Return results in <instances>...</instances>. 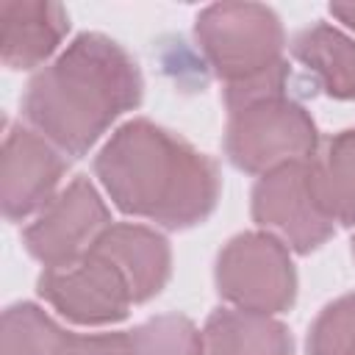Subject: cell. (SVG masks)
<instances>
[{"label":"cell","mask_w":355,"mask_h":355,"mask_svg":"<svg viewBox=\"0 0 355 355\" xmlns=\"http://www.w3.org/2000/svg\"><path fill=\"white\" fill-rule=\"evenodd\" d=\"M94 175L111 202L169 230L205 222L219 200V166L178 133L130 119L94 155Z\"/></svg>","instance_id":"cell-1"},{"label":"cell","mask_w":355,"mask_h":355,"mask_svg":"<svg viewBox=\"0 0 355 355\" xmlns=\"http://www.w3.org/2000/svg\"><path fill=\"white\" fill-rule=\"evenodd\" d=\"M141 94L144 80L133 55L103 33H80L31 78L22 114L53 147L80 158L141 103Z\"/></svg>","instance_id":"cell-2"},{"label":"cell","mask_w":355,"mask_h":355,"mask_svg":"<svg viewBox=\"0 0 355 355\" xmlns=\"http://www.w3.org/2000/svg\"><path fill=\"white\" fill-rule=\"evenodd\" d=\"M194 39L225 83V105L286 92L288 64L280 17L261 3H216L197 14Z\"/></svg>","instance_id":"cell-3"},{"label":"cell","mask_w":355,"mask_h":355,"mask_svg":"<svg viewBox=\"0 0 355 355\" xmlns=\"http://www.w3.org/2000/svg\"><path fill=\"white\" fill-rule=\"evenodd\" d=\"M319 130L305 105L286 92L227 105L225 155L247 175H266L291 161L316 158Z\"/></svg>","instance_id":"cell-4"},{"label":"cell","mask_w":355,"mask_h":355,"mask_svg":"<svg viewBox=\"0 0 355 355\" xmlns=\"http://www.w3.org/2000/svg\"><path fill=\"white\" fill-rule=\"evenodd\" d=\"M39 297L75 324H114L141 305L136 280L114 247L97 236L86 255L67 269H44L36 280Z\"/></svg>","instance_id":"cell-5"},{"label":"cell","mask_w":355,"mask_h":355,"mask_svg":"<svg viewBox=\"0 0 355 355\" xmlns=\"http://www.w3.org/2000/svg\"><path fill=\"white\" fill-rule=\"evenodd\" d=\"M216 291L225 302L252 313H283L297 300V269L288 244L263 230L233 236L216 255Z\"/></svg>","instance_id":"cell-6"},{"label":"cell","mask_w":355,"mask_h":355,"mask_svg":"<svg viewBox=\"0 0 355 355\" xmlns=\"http://www.w3.org/2000/svg\"><path fill=\"white\" fill-rule=\"evenodd\" d=\"M252 219L280 233L288 250L308 255L336 230L316 186V158L283 164L258 178L250 197Z\"/></svg>","instance_id":"cell-7"},{"label":"cell","mask_w":355,"mask_h":355,"mask_svg":"<svg viewBox=\"0 0 355 355\" xmlns=\"http://www.w3.org/2000/svg\"><path fill=\"white\" fill-rule=\"evenodd\" d=\"M108 225L111 214L100 191L78 175L22 230V244L44 269H67L86 255Z\"/></svg>","instance_id":"cell-8"},{"label":"cell","mask_w":355,"mask_h":355,"mask_svg":"<svg viewBox=\"0 0 355 355\" xmlns=\"http://www.w3.org/2000/svg\"><path fill=\"white\" fill-rule=\"evenodd\" d=\"M67 172L64 153L42 133L22 125H8L3 139L0 200L8 222H22L42 211L58 191Z\"/></svg>","instance_id":"cell-9"},{"label":"cell","mask_w":355,"mask_h":355,"mask_svg":"<svg viewBox=\"0 0 355 355\" xmlns=\"http://www.w3.org/2000/svg\"><path fill=\"white\" fill-rule=\"evenodd\" d=\"M55 355H202V338L189 316L164 313L119 333L64 330Z\"/></svg>","instance_id":"cell-10"},{"label":"cell","mask_w":355,"mask_h":355,"mask_svg":"<svg viewBox=\"0 0 355 355\" xmlns=\"http://www.w3.org/2000/svg\"><path fill=\"white\" fill-rule=\"evenodd\" d=\"M0 28L3 64L8 69H33L44 64L69 33V14L58 3L3 0Z\"/></svg>","instance_id":"cell-11"},{"label":"cell","mask_w":355,"mask_h":355,"mask_svg":"<svg viewBox=\"0 0 355 355\" xmlns=\"http://www.w3.org/2000/svg\"><path fill=\"white\" fill-rule=\"evenodd\" d=\"M202 355H291L288 327L266 313L219 308L205 319L200 333Z\"/></svg>","instance_id":"cell-12"},{"label":"cell","mask_w":355,"mask_h":355,"mask_svg":"<svg viewBox=\"0 0 355 355\" xmlns=\"http://www.w3.org/2000/svg\"><path fill=\"white\" fill-rule=\"evenodd\" d=\"M291 55L300 61L333 100L355 97V39L330 22H313L291 39Z\"/></svg>","instance_id":"cell-13"},{"label":"cell","mask_w":355,"mask_h":355,"mask_svg":"<svg viewBox=\"0 0 355 355\" xmlns=\"http://www.w3.org/2000/svg\"><path fill=\"white\" fill-rule=\"evenodd\" d=\"M319 197L333 222L355 225V128L336 133L322 158H316Z\"/></svg>","instance_id":"cell-14"},{"label":"cell","mask_w":355,"mask_h":355,"mask_svg":"<svg viewBox=\"0 0 355 355\" xmlns=\"http://www.w3.org/2000/svg\"><path fill=\"white\" fill-rule=\"evenodd\" d=\"M61 333L64 327H58L39 305H8L3 311L0 355H55Z\"/></svg>","instance_id":"cell-15"},{"label":"cell","mask_w":355,"mask_h":355,"mask_svg":"<svg viewBox=\"0 0 355 355\" xmlns=\"http://www.w3.org/2000/svg\"><path fill=\"white\" fill-rule=\"evenodd\" d=\"M308 355H355V291L319 311L308 330Z\"/></svg>","instance_id":"cell-16"},{"label":"cell","mask_w":355,"mask_h":355,"mask_svg":"<svg viewBox=\"0 0 355 355\" xmlns=\"http://www.w3.org/2000/svg\"><path fill=\"white\" fill-rule=\"evenodd\" d=\"M330 14L338 22H344L349 31H355V3H333L330 6Z\"/></svg>","instance_id":"cell-17"},{"label":"cell","mask_w":355,"mask_h":355,"mask_svg":"<svg viewBox=\"0 0 355 355\" xmlns=\"http://www.w3.org/2000/svg\"><path fill=\"white\" fill-rule=\"evenodd\" d=\"M352 255H355V239H352Z\"/></svg>","instance_id":"cell-18"}]
</instances>
